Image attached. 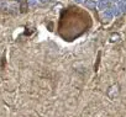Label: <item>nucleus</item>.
I'll list each match as a JSON object with an SVG mask.
<instances>
[{
    "label": "nucleus",
    "mask_w": 126,
    "mask_h": 117,
    "mask_svg": "<svg viewBox=\"0 0 126 117\" xmlns=\"http://www.w3.org/2000/svg\"><path fill=\"white\" fill-rule=\"evenodd\" d=\"M117 92H119V85H112V86L108 90V96H109L110 99H115L116 95H117Z\"/></svg>",
    "instance_id": "nucleus-1"
},
{
    "label": "nucleus",
    "mask_w": 126,
    "mask_h": 117,
    "mask_svg": "<svg viewBox=\"0 0 126 117\" xmlns=\"http://www.w3.org/2000/svg\"><path fill=\"white\" fill-rule=\"evenodd\" d=\"M101 17H103L104 20L109 21V20H111L114 16H112V13H111L110 9H105V10H103V13H101Z\"/></svg>",
    "instance_id": "nucleus-2"
},
{
    "label": "nucleus",
    "mask_w": 126,
    "mask_h": 117,
    "mask_svg": "<svg viewBox=\"0 0 126 117\" xmlns=\"http://www.w3.org/2000/svg\"><path fill=\"white\" fill-rule=\"evenodd\" d=\"M108 5H109V3H108V0H99V1H96V8L99 9V10H105V9H108Z\"/></svg>",
    "instance_id": "nucleus-3"
},
{
    "label": "nucleus",
    "mask_w": 126,
    "mask_h": 117,
    "mask_svg": "<svg viewBox=\"0 0 126 117\" xmlns=\"http://www.w3.org/2000/svg\"><path fill=\"white\" fill-rule=\"evenodd\" d=\"M110 10H111V13H112V16L114 17H119L122 13L120 11V9L117 8V5H112L111 8H110Z\"/></svg>",
    "instance_id": "nucleus-4"
},
{
    "label": "nucleus",
    "mask_w": 126,
    "mask_h": 117,
    "mask_svg": "<svg viewBox=\"0 0 126 117\" xmlns=\"http://www.w3.org/2000/svg\"><path fill=\"white\" fill-rule=\"evenodd\" d=\"M117 8L120 9L121 13H125V11H126V3H125V0H122V1L117 5Z\"/></svg>",
    "instance_id": "nucleus-5"
},
{
    "label": "nucleus",
    "mask_w": 126,
    "mask_h": 117,
    "mask_svg": "<svg viewBox=\"0 0 126 117\" xmlns=\"http://www.w3.org/2000/svg\"><path fill=\"white\" fill-rule=\"evenodd\" d=\"M87 5H88V8H90V9L96 8V3L93 1V0H88V1H87Z\"/></svg>",
    "instance_id": "nucleus-6"
},
{
    "label": "nucleus",
    "mask_w": 126,
    "mask_h": 117,
    "mask_svg": "<svg viewBox=\"0 0 126 117\" xmlns=\"http://www.w3.org/2000/svg\"><path fill=\"white\" fill-rule=\"evenodd\" d=\"M119 39H120V36H119V35H112V36H111V41L115 42V41H119Z\"/></svg>",
    "instance_id": "nucleus-7"
},
{
    "label": "nucleus",
    "mask_w": 126,
    "mask_h": 117,
    "mask_svg": "<svg viewBox=\"0 0 126 117\" xmlns=\"http://www.w3.org/2000/svg\"><path fill=\"white\" fill-rule=\"evenodd\" d=\"M110 1H111V3L114 4V5H119V4H120V3L122 1V0H110Z\"/></svg>",
    "instance_id": "nucleus-8"
},
{
    "label": "nucleus",
    "mask_w": 126,
    "mask_h": 117,
    "mask_svg": "<svg viewBox=\"0 0 126 117\" xmlns=\"http://www.w3.org/2000/svg\"><path fill=\"white\" fill-rule=\"evenodd\" d=\"M49 0H40V4H47Z\"/></svg>",
    "instance_id": "nucleus-9"
},
{
    "label": "nucleus",
    "mask_w": 126,
    "mask_h": 117,
    "mask_svg": "<svg viewBox=\"0 0 126 117\" xmlns=\"http://www.w3.org/2000/svg\"><path fill=\"white\" fill-rule=\"evenodd\" d=\"M73 1H74V3H78V4H80V3H83V1H84V0H73Z\"/></svg>",
    "instance_id": "nucleus-10"
}]
</instances>
